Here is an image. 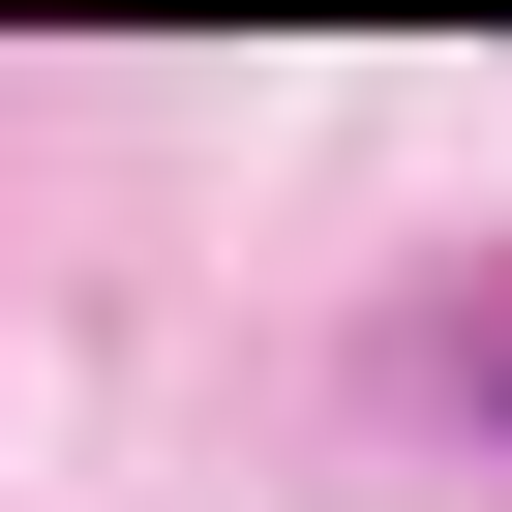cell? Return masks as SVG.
<instances>
[{"label":"cell","mask_w":512,"mask_h":512,"mask_svg":"<svg viewBox=\"0 0 512 512\" xmlns=\"http://www.w3.org/2000/svg\"><path fill=\"white\" fill-rule=\"evenodd\" d=\"M452 392H482V422H512V302H482V332H452Z\"/></svg>","instance_id":"cell-1"}]
</instances>
